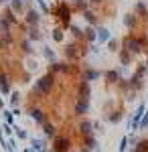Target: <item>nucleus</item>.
Wrapping results in <instances>:
<instances>
[{
  "label": "nucleus",
  "mask_w": 148,
  "mask_h": 152,
  "mask_svg": "<svg viewBox=\"0 0 148 152\" xmlns=\"http://www.w3.org/2000/svg\"><path fill=\"white\" fill-rule=\"evenodd\" d=\"M51 12H53V16L59 20V26L61 28H69V24H71V6H69L67 2L59 0Z\"/></svg>",
  "instance_id": "f257e3e1"
},
{
  "label": "nucleus",
  "mask_w": 148,
  "mask_h": 152,
  "mask_svg": "<svg viewBox=\"0 0 148 152\" xmlns=\"http://www.w3.org/2000/svg\"><path fill=\"white\" fill-rule=\"evenodd\" d=\"M53 85H55V73H45V75H41L37 81H34V87L33 91L37 95H43L47 97V94H51V89H53Z\"/></svg>",
  "instance_id": "f03ea898"
},
{
  "label": "nucleus",
  "mask_w": 148,
  "mask_h": 152,
  "mask_svg": "<svg viewBox=\"0 0 148 152\" xmlns=\"http://www.w3.org/2000/svg\"><path fill=\"white\" fill-rule=\"evenodd\" d=\"M122 49H128L132 55L142 53V49H146V35H144V37L126 35L124 39H122Z\"/></svg>",
  "instance_id": "7ed1b4c3"
},
{
  "label": "nucleus",
  "mask_w": 148,
  "mask_h": 152,
  "mask_svg": "<svg viewBox=\"0 0 148 152\" xmlns=\"http://www.w3.org/2000/svg\"><path fill=\"white\" fill-rule=\"evenodd\" d=\"M53 152H71V138L69 136H55L53 138Z\"/></svg>",
  "instance_id": "20e7f679"
},
{
  "label": "nucleus",
  "mask_w": 148,
  "mask_h": 152,
  "mask_svg": "<svg viewBox=\"0 0 148 152\" xmlns=\"http://www.w3.org/2000/svg\"><path fill=\"white\" fill-rule=\"evenodd\" d=\"M144 112H146V104L142 102V104H140V105L136 107L134 116H132L130 124H128V128L132 130V132H138V128H140V120H142V116H144Z\"/></svg>",
  "instance_id": "39448f33"
},
{
  "label": "nucleus",
  "mask_w": 148,
  "mask_h": 152,
  "mask_svg": "<svg viewBox=\"0 0 148 152\" xmlns=\"http://www.w3.org/2000/svg\"><path fill=\"white\" fill-rule=\"evenodd\" d=\"M29 116L33 118V120L37 122V124H39V126H43L47 120H49V118H47V114L43 112V110H41V107H37V105H29Z\"/></svg>",
  "instance_id": "423d86ee"
},
{
  "label": "nucleus",
  "mask_w": 148,
  "mask_h": 152,
  "mask_svg": "<svg viewBox=\"0 0 148 152\" xmlns=\"http://www.w3.org/2000/svg\"><path fill=\"white\" fill-rule=\"evenodd\" d=\"M89 97H91V85L89 81L81 79L77 85V99H89Z\"/></svg>",
  "instance_id": "0eeeda50"
},
{
  "label": "nucleus",
  "mask_w": 148,
  "mask_h": 152,
  "mask_svg": "<svg viewBox=\"0 0 148 152\" xmlns=\"http://www.w3.org/2000/svg\"><path fill=\"white\" fill-rule=\"evenodd\" d=\"M24 20H26V26H39L41 23V12L34 10L33 6L26 10V16H24Z\"/></svg>",
  "instance_id": "6e6552de"
},
{
  "label": "nucleus",
  "mask_w": 148,
  "mask_h": 152,
  "mask_svg": "<svg viewBox=\"0 0 148 152\" xmlns=\"http://www.w3.org/2000/svg\"><path fill=\"white\" fill-rule=\"evenodd\" d=\"M93 128H95V126H93L91 120H81L79 124H77V134H79L81 138H83V136H89V134H93Z\"/></svg>",
  "instance_id": "1a4fd4ad"
},
{
  "label": "nucleus",
  "mask_w": 148,
  "mask_h": 152,
  "mask_svg": "<svg viewBox=\"0 0 148 152\" xmlns=\"http://www.w3.org/2000/svg\"><path fill=\"white\" fill-rule=\"evenodd\" d=\"M10 73L0 69V94H10Z\"/></svg>",
  "instance_id": "9d476101"
},
{
  "label": "nucleus",
  "mask_w": 148,
  "mask_h": 152,
  "mask_svg": "<svg viewBox=\"0 0 148 152\" xmlns=\"http://www.w3.org/2000/svg\"><path fill=\"white\" fill-rule=\"evenodd\" d=\"M73 114L75 116H85L89 114V99H77L73 105Z\"/></svg>",
  "instance_id": "9b49d317"
},
{
  "label": "nucleus",
  "mask_w": 148,
  "mask_h": 152,
  "mask_svg": "<svg viewBox=\"0 0 148 152\" xmlns=\"http://www.w3.org/2000/svg\"><path fill=\"white\" fill-rule=\"evenodd\" d=\"M95 148H100V144H97V140H95V136H93V134L83 136V148H81V152H93Z\"/></svg>",
  "instance_id": "f8f14e48"
},
{
  "label": "nucleus",
  "mask_w": 148,
  "mask_h": 152,
  "mask_svg": "<svg viewBox=\"0 0 148 152\" xmlns=\"http://www.w3.org/2000/svg\"><path fill=\"white\" fill-rule=\"evenodd\" d=\"M65 57H67V61H75V59L81 57V51L77 49V45H75V43H71V45H67V47H65Z\"/></svg>",
  "instance_id": "ddd939ff"
},
{
  "label": "nucleus",
  "mask_w": 148,
  "mask_h": 152,
  "mask_svg": "<svg viewBox=\"0 0 148 152\" xmlns=\"http://www.w3.org/2000/svg\"><path fill=\"white\" fill-rule=\"evenodd\" d=\"M100 77H102V73L97 69H93V67H89V69H85L81 73V79H85V81H97Z\"/></svg>",
  "instance_id": "4468645a"
},
{
  "label": "nucleus",
  "mask_w": 148,
  "mask_h": 152,
  "mask_svg": "<svg viewBox=\"0 0 148 152\" xmlns=\"http://www.w3.org/2000/svg\"><path fill=\"white\" fill-rule=\"evenodd\" d=\"M29 142H31V150L33 152H45V146H47L45 140H41V138H29Z\"/></svg>",
  "instance_id": "2eb2a0df"
},
{
  "label": "nucleus",
  "mask_w": 148,
  "mask_h": 152,
  "mask_svg": "<svg viewBox=\"0 0 148 152\" xmlns=\"http://www.w3.org/2000/svg\"><path fill=\"white\" fill-rule=\"evenodd\" d=\"M103 77H106V81H108V83H114V85H118V81L122 79V77H120V73H118V69L106 71V73H103Z\"/></svg>",
  "instance_id": "dca6fc26"
},
{
  "label": "nucleus",
  "mask_w": 148,
  "mask_h": 152,
  "mask_svg": "<svg viewBox=\"0 0 148 152\" xmlns=\"http://www.w3.org/2000/svg\"><path fill=\"white\" fill-rule=\"evenodd\" d=\"M69 63H59V61H55V63H51V73H69Z\"/></svg>",
  "instance_id": "f3484780"
},
{
  "label": "nucleus",
  "mask_w": 148,
  "mask_h": 152,
  "mask_svg": "<svg viewBox=\"0 0 148 152\" xmlns=\"http://www.w3.org/2000/svg\"><path fill=\"white\" fill-rule=\"evenodd\" d=\"M43 134H45L47 138H55V136H57V128H55V126L47 120L45 124H43Z\"/></svg>",
  "instance_id": "a211bd4d"
},
{
  "label": "nucleus",
  "mask_w": 148,
  "mask_h": 152,
  "mask_svg": "<svg viewBox=\"0 0 148 152\" xmlns=\"http://www.w3.org/2000/svg\"><path fill=\"white\" fill-rule=\"evenodd\" d=\"M14 14H16V12L12 10V8H6V10L2 12L0 16H2V18H4L8 24H10V26H14V24H16V16H14Z\"/></svg>",
  "instance_id": "6ab92c4d"
},
{
  "label": "nucleus",
  "mask_w": 148,
  "mask_h": 152,
  "mask_svg": "<svg viewBox=\"0 0 148 152\" xmlns=\"http://www.w3.org/2000/svg\"><path fill=\"white\" fill-rule=\"evenodd\" d=\"M95 33H97V41H102V43L110 41V31L106 26H95Z\"/></svg>",
  "instance_id": "aec40b11"
},
{
  "label": "nucleus",
  "mask_w": 148,
  "mask_h": 152,
  "mask_svg": "<svg viewBox=\"0 0 148 152\" xmlns=\"http://www.w3.org/2000/svg\"><path fill=\"white\" fill-rule=\"evenodd\" d=\"M26 39H31V41H41L43 35H41V31H39L37 26H29V28H26Z\"/></svg>",
  "instance_id": "412c9836"
},
{
  "label": "nucleus",
  "mask_w": 148,
  "mask_h": 152,
  "mask_svg": "<svg viewBox=\"0 0 148 152\" xmlns=\"http://www.w3.org/2000/svg\"><path fill=\"white\" fill-rule=\"evenodd\" d=\"M130 63H132V53H130L128 49H122V51H120V65L128 67Z\"/></svg>",
  "instance_id": "4be33fe9"
},
{
  "label": "nucleus",
  "mask_w": 148,
  "mask_h": 152,
  "mask_svg": "<svg viewBox=\"0 0 148 152\" xmlns=\"http://www.w3.org/2000/svg\"><path fill=\"white\" fill-rule=\"evenodd\" d=\"M24 6H26V0H10V8L16 12V14H23Z\"/></svg>",
  "instance_id": "5701e85b"
},
{
  "label": "nucleus",
  "mask_w": 148,
  "mask_h": 152,
  "mask_svg": "<svg viewBox=\"0 0 148 152\" xmlns=\"http://www.w3.org/2000/svg\"><path fill=\"white\" fill-rule=\"evenodd\" d=\"M122 118H124L122 110H116V112H112V114H108V116H106V120H108L110 124H118V122H122Z\"/></svg>",
  "instance_id": "b1692460"
},
{
  "label": "nucleus",
  "mask_w": 148,
  "mask_h": 152,
  "mask_svg": "<svg viewBox=\"0 0 148 152\" xmlns=\"http://www.w3.org/2000/svg\"><path fill=\"white\" fill-rule=\"evenodd\" d=\"M83 37L89 41V43H93V41H97V33H95V26H87L85 31H83Z\"/></svg>",
  "instance_id": "393cba45"
},
{
  "label": "nucleus",
  "mask_w": 148,
  "mask_h": 152,
  "mask_svg": "<svg viewBox=\"0 0 148 152\" xmlns=\"http://www.w3.org/2000/svg\"><path fill=\"white\" fill-rule=\"evenodd\" d=\"M83 16H85V20L89 23V26H97V16H95L89 8H87V10H83Z\"/></svg>",
  "instance_id": "a878e982"
},
{
  "label": "nucleus",
  "mask_w": 148,
  "mask_h": 152,
  "mask_svg": "<svg viewBox=\"0 0 148 152\" xmlns=\"http://www.w3.org/2000/svg\"><path fill=\"white\" fill-rule=\"evenodd\" d=\"M124 24L130 28V31H134V28H136V14H126L124 16Z\"/></svg>",
  "instance_id": "bb28decb"
},
{
  "label": "nucleus",
  "mask_w": 148,
  "mask_h": 152,
  "mask_svg": "<svg viewBox=\"0 0 148 152\" xmlns=\"http://www.w3.org/2000/svg\"><path fill=\"white\" fill-rule=\"evenodd\" d=\"M21 49H23L26 55H33L34 53V49H33V45H31V39H24L23 43H21Z\"/></svg>",
  "instance_id": "cd10ccee"
},
{
  "label": "nucleus",
  "mask_w": 148,
  "mask_h": 152,
  "mask_svg": "<svg viewBox=\"0 0 148 152\" xmlns=\"http://www.w3.org/2000/svg\"><path fill=\"white\" fill-rule=\"evenodd\" d=\"M65 28H61V26H57L55 31H53V39H55V43H63V39H65V33H63Z\"/></svg>",
  "instance_id": "c85d7f7f"
},
{
  "label": "nucleus",
  "mask_w": 148,
  "mask_h": 152,
  "mask_svg": "<svg viewBox=\"0 0 148 152\" xmlns=\"http://www.w3.org/2000/svg\"><path fill=\"white\" fill-rule=\"evenodd\" d=\"M136 14L138 16H144V18L148 16V8H146L144 2H136Z\"/></svg>",
  "instance_id": "c756f323"
},
{
  "label": "nucleus",
  "mask_w": 148,
  "mask_h": 152,
  "mask_svg": "<svg viewBox=\"0 0 148 152\" xmlns=\"http://www.w3.org/2000/svg\"><path fill=\"white\" fill-rule=\"evenodd\" d=\"M43 55H45V59H49L51 63H55V61H57V55H55V51H53V49H49V47L43 49Z\"/></svg>",
  "instance_id": "7c9ffc66"
},
{
  "label": "nucleus",
  "mask_w": 148,
  "mask_h": 152,
  "mask_svg": "<svg viewBox=\"0 0 148 152\" xmlns=\"http://www.w3.org/2000/svg\"><path fill=\"white\" fill-rule=\"evenodd\" d=\"M134 152H148V140H138V144L134 146Z\"/></svg>",
  "instance_id": "2f4dec72"
},
{
  "label": "nucleus",
  "mask_w": 148,
  "mask_h": 152,
  "mask_svg": "<svg viewBox=\"0 0 148 152\" xmlns=\"http://www.w3.org/2000/svg\"><path fill=\"white\" fill-rule=\"evenodd\" d=\"M69 31H71V35L75 37V39H83V31H81L79 26H75V24H69Z\"/></svg>",
  "instance_id": "473e14b6"
},
{
  "label": "nucleus",
  "mask_w": 148,
  "mask_h": 152,
  "mask_svg": "<svg viewBox=\"0 0 148 152\" xmlns=\"http://www.w3.org/2000/svg\"><path fill=\"white\" fill-rule=\"evenodd\" d=\"M14 128V132H16V136L21 138V140H29V134H26V130L21 128V126H12Z\"/></svg>",
  "instance_id": "72a5a7b5"
},
{
  "label": "nucleus",
  "mask_w": 148,
  "mask_h": 152,
  "mask_svg": "<svg viewBox=\"0 0 148 152\" xmlns=\"http://www.w3.org/2000/svg\"><path fill=\"white\" fill-rule=\"evenodd\" d=\"M2 114H4V120H6V124L14 126V114H12L10 110H2Z\"/></svg>",
  "instance_id": "f704fd0d"
},
{
  "label": "nucleus",
  "mask_w": 148,
  "mask_h": 152,
  "mask_svg": "<svg viewBox=\"0 0 148 152\" xmlns=\"http://www.w3.org/2000/svg\"><path fill=\"white\" fill-rule=\"evenodd\" d=\"M8 102H10V105H12V107H16V105L21 104V95H18L16 91H14V94H10V99H8Z\"/></svg>",
  "instance_id": "c9c22d12"
},
{
  "label": "nucleus",
  "mask_w": 148,
  "mask_h": 152,
  "mask_svg": "<svg viewBox=\"0 0 148 152\" xmlns=\"http://www.w3.org/2000/svg\"><path fill=\"white\" fill-rule=\"evenodd\" d=\"M108 51H110V53H116V51H118V41H116V39H110V41H108Z\"/></svg>",
  "instance_id": "e433bc0d"
},
{
  "label": "nucleus",
  "mask_w": 148,
  "mask_h": 152,
  "mask_svg": "<svg viewBox=\"0 0 148 152\" xmlns=\"http://www.w3.org/2000/svg\"><path fill=\"white\" fill-rule=\"evenodd\" d=\"M138 130H148V112H144V116L140 120V128Z\"/></svg>",
  "instance_id": "4c0bfd02"
},
{
  "label": "nucleus",
  "mask_w": 148,
  "mask_h": 152,
  "mask_svg": "<svg viewBox=\"0 0 148 152\" xmlns=\"http://www.w3.org/2000/svg\"><path fill=\"white\" fill-rule=\"evenodd\" d=\"M128 148V136H122V140H120V152H126Z\"/></svg>",
  "instance_id": "58836bf2"
},
{
  "label": "nucleus",
  "mask_w": 148,
  "mask_h": 152,
  "mask_svg": "<svg viewBox=\"0 0 148 152\" xmlns=\"http://www.w3.org/2000/svg\"><path fill=\"white\" fill-rule=\"evenodd\" d=\"M2 130H4L6 134H12V132H14V130H12V126H10V124H4V126H2Z\"/></svg>",
  "instance_id": "ea45409f"
},
{
  "label": "nucleus",
  "mask_w": 148,
  "mask_h": 152,
  "mask_svg": "<svg viewBox=\"0 0 148 152\" xmlns=\"http://www.w3.org/2000/svg\"><path fill=\"white\" fill-rule=\"evenodd\" d=\"M103 0H89V4H102Z\"/></svg>",
  "instance_id": "a19ab883"
},
{
  "label": "nucleus",
  "mask_w": 148,
  "mask_h": 152,
  "mask_svg": "<svg viewBox=\"0 0 148 152\" xmlns=\"http://www.w3.org/2000/svg\"><path fill=\"white\" fill-rule=\"evenodd\" d=\"M4 47H6V45H4V41H2V37H0V51H2Z\"/></svg>",
  "instance_id": "79ce46f5"
},
{
  "label": "nucleus",
  "mask_w": 148,
  "mask_h": 152,
  "mask_svg": "<svg viewBox=\"0 0 148 152\" xmlns=\"http://www.w3.org/2000/svg\"><path fill=\"white\" fill-rule=\"evenodd\" d=\"M6 2H8V0H0V4H6Z\"/></svg>",
  "instance_id": "37998d69"
},
{
  "label": "nucleus",
  "mask_w": 148,
  "mask_h": 152,
  "mask_svg": "<svg viewBox=\"0 0 148 152\" xmlns=\"http://www.w3.org/2000/svg\"><path fill=\"white\" fill-rule=\"evenodd\" d=\"M24 152H33V150H31V148H24Z\"/></svg>",
  "instance_id": "c03bdc74"
},
{
  "label": "nucleus",
  "mask_w": 148,
  "mask_h": 152,
  "mask_svg": "<svg viewBox=\"0 0 148 152\" xmlns=\"http://www.w3.org/2000/svg\"><path fill=\"white\" fill-rule=\"evenodd\" d=\"M95 152H100V148H95Z\"/></svg>",
  "instance_id": "a18cd8bd"
},
{
  "label": "nucleus",
  "mask_w": 148,
  "mask_h": 152,
  "mask_svg": "<svg viewBox=\"0 0 148 152\" xmlns=\"http://www.w3.org/2000/svg\"><path fill=\"white\" fill-rule=\"evenodd\" d=\"M73 2H79V0H73Z\"/></svg>",
  "instance_id": "49530a36"
},
{
  "label": "nucleus",
  "mask_w": 148,
  "mask_h": 152,
  "mask_svg": "<svg viewBox=\"0 0 148 152\" xmlns=\"http://www.w3.org/2000/svg\"><path fill=\"white\" fill-rule=\"evenodd\" d=\"M146 75H148V71H146Z\"/></svg>",
  "instance_id": "de8ad7c7"
}]
</instances>
